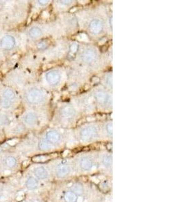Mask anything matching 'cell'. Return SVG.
Listing matches in <instances>:
<instances>
[{
	"label": "cell",
	"mask_w": 180,
	"mask_h": 202,
	"mask_svg": "<svg viewBox=\"0 0 180 202\" xmlns=\"http://www.w3.org/2000/svg\"><path fill=\"white\" fill-rule=\"evenodd\" d=\"M77 176L92 175L99 172L97 156L84 152L73 159Z\"/></svg>",
	"instance_id": "6da1fadb"
},
{
	"label": "cell",
	"mask_w": 180,
	"mask_h": 202,
	"mask_svg": "<svg viewBox=\"0 0 180 202\" xmlns=\"http://www.w3.org/2000/svg\"><path fill=\"white\" fill-rule=\"evenodd\" d=\"M54 177L59 181H69L77 176L73 159H60L54 162L51 167Z\"/></svg>",
	"instance_id": "7a4b0ae2"
},
{
	"label": "cell",
	"mask_w": 180,
	"mask_h": 202,
	"mask_svg": "<svg viewBox=\"0 0 180 202\" xmlns=\"http://www.w3.org/2000/svg\"><path fill=\"white\" fill-rule=\"evenodd\" d=\"M99 172L106 176H111L113 169L112 154L109 152H102L97 156Z\"/></svg>",
	"instance_id": "3957f363"
},
{
	"label": "cell",
	"mask_w": 180,
	"mask_h": 202,
	"mask_svg": "<svg viewBox=\"0 0 180 202\" xmlns=\"http://www.w3.org/2000/svg\"><path fill=\"white\" fill-rule=\"evenodd\" d=\"M99 129L94 125L87 126L82 128L79 133V139L84 144H89L95 141L99 136Z\"/></svg>",
	"instance_id": "277c9868"
},
{
	"label": "cell",
	"mask_w": 180,
	"mask_h": 202,
	"mask_svg": "<svg viewBox=\"0 0 180 202\" xmlns=\"http://www.w3.org/2000/svg\"><path fill=\"white\" fill-rule=\"evenodd\" d=\"M59 202H80L83 199L69 185H66L59 191Z\"/></svg>",
	"instance_id": "5b68a950"
},
{
	"label": "cell",
	"mask_w": 180,
	"mask_h": 202,
	"mask_svg": "<svg viewBox=\"0 0 180 202\" xmlns=\"http://www.w3.org/2000/svg\"><path fill=\"white\" fill-rule=\"evenodd\" d=\"M45 93L42 90L37 88L30 90L26 95V98L28 102L33 104L41 103L45 99Z\"/></svg>",
	"instance_id": "8992f818"
},
{
	"label": "cell",
	"mask_w": 180,
	"mask_h": 202,
	"mask_svg": "<svg viewBox=\"0 0 180 202\" xmlns=\"http://www.w3.org/2000/svg\"><path fill=\"white\" fill-rule=\"evenodd\" d=\"M34 177H36L39 181H45L48 180L51 175V171L47 169L45 166L39 165L36 166L33 169Z\"/></svg>",
	"instance_id": "52a82bcc"
},
{
	"label": "cell",
	"mask_w": 180,
	"mask_h": 202,
	"mask_svg": "<svg viewBox=\"0 0 180 202\" xmlns=\"http://www.w3.org/2000/svg\"><path fill=\"white\" fill-rule=\"evenodd\" d=\"M61 134L56 130H51L47 132L45 135V139L52 144L55 145L61 141Z\"/></svg>",
	"instance_id": "ba28073f"
},
{
	"label": "cell",
	"mask_w": 180,
	"mask_h": 202,
	"mask_svg": "<svg viewBox=\"0 0 180 202\" xmlns=\"http://www.w3.org/2000/svg\"><path fill=\"white\" fill-rule=\"evenodd\" d=\"M15 38L12 36L7 35L3 37L1 41H0V45L5 50H11L15 46Z\"/></svg>",
	"instance_id": "9c48e42d"
},
{
	"label": "cell",
	"mask_w": 180,
	"mask_h": 202,
	"mask_svg": "<svg viewBox=\"0 0 180 202\" xmlns=\"http://www.w3.org/2000/svg\"><path fill=\"white\" fill-rule=\"evenodd\" d=\"M46 80L50 85L55 86L60 82L61 75L59 72L53 70L46 74Z\"/></svg>",
	"instance_id": "30bf717a"
},
{
	"label": "cell",
	"mask_w": 180,
	"mask_h": 202,
	"mask_svg": "<svg viewBox=\"0 0 180 202\" xmlns=\"http://www.w3.org/2000/svg\"><path fill=\"white\" fill-rule=\"evenodd\" d=\"M103 28V24L101 20L95 19L90 22L89 24V29L93 34H99L102 32Z\"/></svg>",
	"instance_id": "8fae6325"
},
{
	"label": "cell",
	"mask_w": 180,
	"mask_h": 202,
	"mask_svg": "<svg viewBox=\"0 0 180 202\" xmlns=\"http://www.w3.org/2000/svg\"><path fill=\"white\" fill-rule=\"evenodd\" d=\"M96 58V53L93 49H88L82 53L81 58L86 63H90Z\"/></svg>",
	"instance_id": "7c38bea8"
},
{
	"label": "cell",
	"mask_w": 180,
	"mask_h": 202,
	"mask_svg": "<svg viewBox=\"0 0 180 202\" xmlns=\"http://www.w3.org/2000/svg\"><path fill=\"white\" fill-rule=\"evenodd\" d=\"M25 186L29 191L36 190L39 186V180L34 176H30L26 179Z\"/></svg>",
	"instance_id": "4fadbf2b"
},
{
	"label": "cell",
	"mask_w": 180,
	"mask_h": 202,
	"mask_svg": "<svg viewBox=\"0 0 180 202\" xmlns=\"http://www.w3.org/2000/svg\"><path fill=\"white\" fill-rule=\"evenodd\" d=\"M38 148L41 151H51L54 150L55 146L48 142L45 139H43L39 142Z\"/></svg>",
	"instance_id": "5bb4252c"
},
{
	"label": "cell",
	"mask_w": 180,
	"mask_h": 202,
	"mask_svg": "<svg viewBox=\"0 0 180 202\" xmlns=\"http://www.w3.org/2000/svg\"><path fill=\"white\" fill-rule=\"evenodd\" d=\"M61 115L64 118H72L76 114V111L72 107L65 106L61 110Z\"/></svg>",
	"instance_id": "9a60e30c"
},
{
	"label": "cell",
	"mask_w": 180,
	"mask_h": 202,
	"mask_svg": "<svg viewBox=\"0 0 180 202\" xmlns=\"http://www.w3.org/2000/svg\"><path fill=\"white\" fill-rule=\"evenodd\" d=\"M37 121V117L33 113H28L24 117V121L26 124L29 125H33Z\"/></svg>",
	"instance_id": "2e32d148"
},
{
	"label": "cell",
	"mask_w": 180,
	"mask_h": 202,
	"mask_svg": "<svg viewBox=\"0 0 180 202\" xmlns=\"http://www.w3.org/2000/svg\"><path fill=\"white\" fill-rule=\"evenodd\" d=\"M95 98L99 103L104 104V103H106L108 101L109 96L106 93H104V92L99 91L98 93H96Z\"/></svg>",
	"instance_id": "e0dca14e"
},
{
	"label": "cell",
	"mask_w": 180,
	"mask_h": 202,
	"mask_svg": "<svg viewBox=\"0 0 180 202\" xmlns=\"http://www.w3.org/2000/svg\"><path fill=\"white\" fill-rule=\"evenodd\" d=\"M29 36L33 38H36L39 37V36H41L42 34V31L40 28L39 27H33L30 28L29 30Z\"/></svg>",
	"instance_id": "ac0fdd59"
},
{
	"label": "cell",
	"mask_w": 180,
	"mask_h": 202,
	"mask_svg": "<svg viewBox=\"0 0 180 202\" xmlns=\"http://www.w3.org/2000/svg\"><path fill=\"white\" fill-rule=\"evenodd\" d=\"M3 97L4 98L10 101L15 98V94L12 90L7 89L3 92Z\"/></svg>",
	"instance_id": "d6986e66"
},
{
	"label": "cell",
	"mask_w": 180,
	"mask_h": 202,
	"mask_svg": "<svg viewBox=\"0 0 180 202\" xmlns=\"http://www.w3.org/2000/svg\"><path fill=\"white\" fill-rule=\"evenodd\" d=\"M16 162H17L16 159L14 157H12V156H9L6 160V164L7 165V166H8V167L10 168H12L14 167V166H15L16 164Z\"/></svg>",
	"instance_id": "ffe728a7"
},
{
	"label": "cell",
	"mask_w": 180,
	"mask_h": 202,
	"mask_svg": "<svg viewBox=\"0 0 180 202\" xmlns=\"http://www.w3.org/2000/svg\"><path fill=\"white\" fill-rule=\"evenodd\" d=\"M49 46V43L45 40H43L37 44V49L39 50H44Z\"/></svg>",
	"instance_id": "44dd1931"
},
{
	"label": "cell",
	"mask_w": 180,
	"mask_h": 202,
	"mask_svg": "<svg viewBox=\"0 0 180 202\" xmlns=\"http://www.w3.org/2000/svg\"><path fill=\"white\" fill-rule=\"evenodd\" d=\"M48 159H49V157L46 155H41V156H34L33 160L34 162H43V161H45L47 160Z\"/></svg>",
	"instance_id": "7402d4cb"
},
{
	"label": "cell",
	"mask_w": 180,
	"mask_h": 202,
	"mask_svg": "<svg viewBox=\"0 0 180 202\" xmlns=\"http://www.w3.org/2000/svg\"><path fill=\"white\" fill-rule=\"evenodd\" d=\"M78 47H79V46H78V45L76 43H72L71 45V46H70V48H69L70 52L72 53H76L78 50Z\"/></svg>",
	"instance_id": "603a6c76"
},
{
	"label": "cell",
	"mask_w": 180,
	"mask_h": 202,
	"mask_svg": "<svg viewBox=\"0 0 180 202\" xmlns=\"http://www.w3.org/2000/svg\"><path fill=\"white\" fill-rule=\"evenodd\" d=\"M105 129H106V131H107V134L109 136H111L112 135V131H113V129H112V123L111 122V123H109V124H108L106 125V127H105Z\"/></svg>",
	"instance_id": "cb8c5ba5"
},
{
	"label": "cell",
	"mask_w": 180,
	"mask_h": 202,
	"mask_svg": "<svg viewBox=\"0 0 180 202\" xmlns=\"http://www.w3.org/2000/svg\"><path fill=\"white\" fill-rule=\"evenodd\" d=\"M2 107L5 109H8L10 107V101L8 100L6 98H3V100H2Z\"/></svg>",
	"instance_id": "d4e9b609"
},
{
	"label": "cell",
	"mask_w": 180,
	"mask_h": 202,
	"mask_svg": "<svg viewBox=\"0 0 180 202\" xmlns=\"http://www.w3.org/2000/svg\"><path fill=\"white\" fill-rule=\"evenodd\" d=\"M38 2L41 6H45L49 3V1H47V0H40V1H39Z\"/></svg>",
	"instance_id": "484cf974"
},
{
	"label": "cell",
	"mask_w": 180,
	"mask_h": 202,
	"mask_svg": "<svg viewBox=\"0 0 180 202\" xmlns=\"http://www.w3.org/2000/svg\"><path fill=\"white\" fill-rule=\"evenodd\" d=\"M61 4H63V5H68V4L71 3L72 1H60L59 2Z\"/></svg>",
	"instance_id": "4316f807"
},
{
	"label": "cell",
	"mask_w": 180,
	"mask_h": 202,
	"mask_svg": "<svg viewBox=\"0 0 180 202\" xmlns=\"http://www.w3.org/2000/svg\"><path fill=\"white\" fill-rule=\"evenodd\" d=\"M107 80H109V82H107V84H109V85H112V79H111V77H110V76H109L108 78H107Z\"/></svg>",
	"instance_id": "83f0119b"
},
{
	"label": "cell",
	"mask_w": 180,
	"mask_h": 202,
	"mask_svg": "<svg viewBox=\"0 0 180 202\" xmlns=\"http://www.w3.org/2000/svg\"><path fill=\"white\" fill-rule=\"evenodd\" d=\"M109 24L111 25V27L112 28V17H111L110 20H109Z\"/></svg>",
	"instance_id": "f1b7e54d"
},
{
	"label": "cell",
	"mask_w": 180,
	"mask_h": 202,
	"mask_svg": "<svg viewBox=\"0 0 180 202\" xmlns=\"http://www.w3.org/2000/svg\"><path fill=\"white\" fill-rule=\"evenodd\" d=\"M27 202H28V201H27Z\"/></svg>",
	"instance_id": "f546056e"
}]
</instances>
